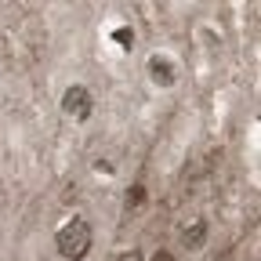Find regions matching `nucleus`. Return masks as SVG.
<instances>
[{
	"label": "nucleus",
	"mask_w": 261,
	"mask_h": 261,
	"mask_svg": "<svg viewBox=\"0 0 261 261\" xmlns=\"http://www.w3.org/2000/svg\"><path fill=\"white\" fill-rule=\"evenodd\" d=\"M149 76H152V84H160V87H171L178 76H174V62L171 58H163V55H152L149 58Z\"/></svg>",
	"instance_id": "obj_3"
},
{
	"label": "nucleus",
	"mask_w": 261,
	"mask_h": 261,
	"mask_svg": "<svg viewBox=\"0 0 261 261\" xmlns=\"http://www.w3.org/2000/svg\"><path fill=\"white\" fill-rule=\"evenodd\" d=\"M113 37H116V44H120L123 51H130V47H135V33H130V29H116Z\"/></svg>",
	"instance_id": "obj_5"
},
{
	"label": "nucleus",
	"mask_w": 261,
	"mask_h": 261,
	"mask_svg": "<svg viewBox=\"0 0 261 261\" xmlns=\"http://www.w3.org/2000/svg\"><path fill=\"white\" fill-rule=\"evenodd\" d=\"M116 261H142V254H138V250H123Z\"/></svg>",
	"instance_id": "obj_7"
},
{
	"label": "nucleus",
	"mask_w": 261,
	"mask_h": 261,
	"mask_svg": "<svg viewBox=\"0 0 261 261\" xmlns=\"http://www.w3.org/2000/svg\"><path fill=\"white\" fill-rule=\"evenodd\" d=\"M62 109H65V116H73V120H87L91 116V91L87 87H69L62 94Z\"/></svg>",
	"instance_id": "obj_2"
},
{
	"label": "nucleus",
	"mask_w": 261,
	"mask_h": 261,
	"mask_svg": "<svg viewBox=\"0 0 261 261\" xmlns=\"http://www.w3.org/2000/svg\"><path fill=\"white\" fill-rule=\"evenodd\" d=\"M142 200H145V189H142V185H135V189H130V196H127V203H130V207H138Z\"/></svg>",
	"instance_id": "obj_6"
},
{
	"label": "nucleus",
	"mask_w": 261,
	"mask_h": 261,
	"mask_svg": "<svg viewBox=\"0 0 261 261\" xmlns=\"http://www.w3.org/2000/svg\"><path fill=\"white\" fill-rule=\"evenodd\" d=\"M203 240H207V221H192L185 232H181V243H185L189 250H200Z\"/></svg>",
	"instance_id": "obj_4"
},
{
	"label": "nucleus",
	"mask_w": 261,
	"mask_h": 261,
	"mask_svg": "<svg viewBox=\"0 0 261 261\" xmlns=\"http://www.w3.org/2000/svg\"><path fill=\"white\" fill-rule=\"evenodd\" d=\"M55 247H58L62 257H69V261L87 257V250H91V225H87L84 218L65 221V225L58 228V236H55Z\"/></svg>",
	"instance_id": "obj_1"
},
{
	"label": "nucleus",
	"mask_w": 261,
	"mask_h": 261,
	"mask_svg": "<svg viewBox=\"0 0 261 261\" xmlns=\"http://www.w3.org/2000/svg\"><path fill=\"white\" fill-rule=\"evenodd\" d=\"M152 261H174V257H171V254H167V250H163V254H156V257H152Z\"/></svg>",
	"instance_id": "obj_8"
}]
</instances>
